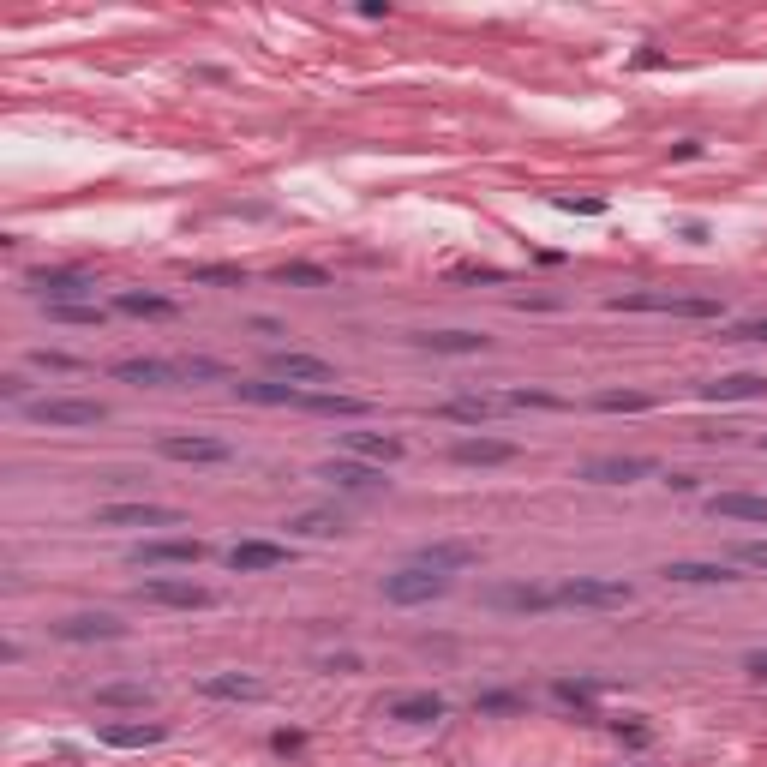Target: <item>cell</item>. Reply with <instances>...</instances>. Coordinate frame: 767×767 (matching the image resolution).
<instances>
[{
	"mask_svg": "<svg viewBox=\"0 0 767 767\" xmlns=\"http://www.w3.org/2000/svg\"><path fill=\"white\" fill-rule=\"evenodd\" d=\"M36 366H48V372H84V360H72V354H54V348H42V354H36Z\"/></svg>",
	"mask_w": 767,
	"mask_h": 767,
	"instance_id": "74e56055",
	"label": "cell"
},
{
	"mask_svg": "<svg viewBox=\"0 0 767 767\" xmlns=\"http://www.w3.org/2000/svg\"><path fill=\"white\" fill-rule=\"evenodd\" d=\"M474 708L480 714H522V696L516 690H486V696H474Z\"/></svg>",
	"mask_w": 767,
	"mask_h": 767,
	"instance_id": "e575fe53",
	"label": "cell"
},
{
	"mask_svg": "<svg viewBox=\"0 0 767 767\" xmlns=\"http://www.w3.org/2000/svg\"><path fill=\"white\" fill-rule=\"evenodd\" d=\"M756 396H767V378H762V372H732V378L702 384V402H756Z\"/></svg>",
	"mask_w": 767,
	"mask_h": 767,
	"instance_id": "7402d4cb",
	"label": "cell"
},
{
	"mask_svg": "<svg viewBox=\"0 0 767 767\" xmlns=\"http://www.w3.org/2000/svg\"><path fill=\"white\" fill-rule=\"evenodd\" d=\"M168 738V726H102V744H114V750H144V744H162Z\"/></svg>",
	"mask_w": 767,
	"mask_h": 767,
	"instance_id": "f1b7e54d",
	"label": "cell"
},
{
	"mask_svg": "<svg viewBox=\"0 0 767 767\" xmlns=\"http://www.w3.org/2000/svg\"><path fill=\"white\" fill-rule=\"evenodd\" d=\"M318 480H330L336 492H378V486H390L384 468H378V462H360V456H330V462L318 468Z\"/></svg>",
	"mask_w": 767,
	"mask_h": 767,
	"instance_id": "30bf717a",
	"label": "cell"
},
{
	"mask_svg": "<svg viewBox=\"0 0 767 767\" xmlns=\"http://www.w3.org/2000/svg\"><path fill=\"white\" fill-rule=\"evenodd\" d=\"M24 414L36 426H96L108 408L102 402H84V396H42V402H24Z\"/></svg>",
	"mask_w": 767,
	"mask_h": 767,
	"instance_id": "ba28073f",
	"label": "cell"
},
{
	"mask_svg": "<svg viewBox=\"0 0 767 767\" xmlns=\"http://www.w3.org/2000/svg\"><path fill=\"white\" fill-rule=\"evenodd\" d=\"M414 342H420V348H432V354H480V348H486V336H480V330H420Z\"/></svg>",
	"mask_w": 767,
	"mask_h": 767,
	"instance_id": "484cf974",
	"label": "cell"
},
{
	"mask_svg": "<svg viewBox=\"0 0 767 767\" xmlns=\"http://www.w3.org/2000/svg\"><path fill=\"white\" fill-rule=\"evenodd\" d=\"M288 564V546H276V540H240V546H228V570L234 576H258V570H282Z\"/></svg>",
	"mask_w": 767,
	"mask_h": 767,
	"instance_id": "9a60e30c",
	"label": "cell"
},
{
	"mask_svg": "<svg viewBox=\"0 0 767 767\" xmlns=\"http://www.w3.org/2000/svg\"><path fill=\"white\" fill-rule=\"evenodd\" d=\"M198 696H210V702H264L270 684L252 678V672H210V678H198Z\"/></svg>",
	"mask_w": 767,
	"mask_h": 767,
	"instance_id": "5bb4252c",
	"label": "cell"
},
{
	"mask_svg": "<svg viewBox=\"0 0 767 767\" xmlns=\"http://www.w3.org/2000/svg\"><path fill=\"white\" fill-rule=\"evenodd\" d=\"M204 552H210L204 540H192V534H168V540H138V546H132V564H138V570H174V564L192 570Z\"/></svg>",
	"mask_w": 767,
	"mask_h": 767,
	"instance_id": "5b68a950",
	"label": "cell"
},
{
	"mask_svg": "<svg viewBox=\"0 0 767 767\" xmlns=\"http://www.w3.org/2000/svg\"><path fill=\"white\" fill-rule=\"evenodd\" d=\"M390 720H402V726H438V720H444V696H432V690L396 696V702H390Z\"/></svg>",
	"mask_w": 767,
	"mask_h": 767,
	"instance_id": "d4e9b609",
	"label": "cell"
},
{
	"mask_svg": "<svg viewBox=\"0 0 767 767\" xmlns=\"http://www.w3.org/2000/svg\"><path fill=\"white\" fill-rule=\"evenodd\" d=\"M54 636H60V642H120V636H126V624H120V618H108V612H78V618H60V624H54Z\"/></svg>",
	"mask_w": 767,
	"mask_h": 767,
	"instance_id": "2e32d148",
	"label": "cell"
},
{
	"mask_svg": "<svg viewBox=\"0 0 767 767\" xmlns=\"http://www.w3.org/2000/svg\"><path fill=\"white\" fill-rule=\"evenodd\" d=\"M498 408H510V402H504V396H492V390H462V396L438 402V414H444V420H462V426H486Z\"/></svg>",
	"mask_w": 767,
	"mask_h": 767,
	"instance_id": "e0dca14e",
	"label": "cell"
},
{
	"mask_svg": "<svg viewBox=\"0 0 767 767\" xmlns=\"http://www.w3.org/2000/svg\"><path fill=\"white\" fill-rule=\"evenodd\" d=\"M48 318H60V324H102V306H48Z\"/></svg>",
	"mask_w": 767,
	"mask_h": 767,
	"instance_id": "d590c367",
	"label": "cell"
},
{
	"mask_svg": "<svg viewBox=\"0 0 767 767\" xmlns=\"http://www.w3.org/2000/svg\"><path fill=\"white\" fill-rule=\"evenodd\" d=\"M612 312H666V318H720V300H702V294H618Z\"/></svg>",
	"mask_w": 767,
	"mask_h": 767,
	"instance_id": "7a4b0ae2",
	"label": "cell"
},
{
	"mask_svg": "<svg viewBox=\"0 0 767 767\" xmlns=\"http://www.w3.org/2000/svg\"><path fill=\"white\" fill-rule=\"evenodd\" d=\"M30 294L42 306H78L84 294H96V276L90 270H36L30 276Z\"/></svg>",
	"mask_w": 767,
	"mask_h": 767,
	"instance_id": "52a82bcc",
	"label": "cell"
},
{
	"mask_svg": "<svg viewBox=\"0 0 767 767\" xmlns=\"http://www.w3.org/2000/svg\"><path fill=\"white\" fill-rule=\"evenodd\" d=\"M114 378L120 384H180V360H114Z\"/></svg>",
	"mask_w": 767,
	"mask_h": 767,
	"instance_id": "603a6c76",
	"label": "cell"
},
{
	"mask_svg": "<svg viewBox=\"0 0 767 767\" xmlns=\"http://www.w3.org/2000/svg\"><path fill=\"white\" fill-rule=\"evenodd\" d=\"M594 690H600V684H582V678H558V684H552V696H558V702H570V708H588V702H594Z\"/></svg>",
	"mask_w": 767,
	"mask_h": 767,
	"instance_id": "836d02e7",
	"label": "cell"
},
{
	"mask_svg": "<svg viewBox=\"0 0 767 767\" xmlns=\"http://www.w3.org/2000/svg\"><path fill=\"white\" fill-rule=\"evenodd\" d=\"M648 474H654V456H594V462H582L588 486H630V480H648Z\"/></svg>",
	"mask_w": 767,
	"mask_h": 767,
	"instance_id": "7c38bea8",
	"label": "cell"
},
{
	"mask_svg": "<svg viewBox=\"0 0 767 767\" xmlns=\"http://www.w3.org/2000/svg\"><path fill=\"white\" fill-rule=\"evenodd\" d=\"M660 576H666V582H684V588H714V582H732V570H726V564H708V558H678V564H666Z\"/></svg>",
	"mask_w": 767,
	"mask_h": 767,
	"instance_id": "cb8c5ba5",
	"label": "cell"
},
{
	"mask_svg": "<svg viewBox=\"0 0 767 767\" xmlns=\"http://www.w3.org/2000/svg\"><path fill=\"white\" fill-rule=\"evenodd\" d=\"M462 468H498V462H516V444L510 438H456L450 450Z\"/></svg>",
	"mask_w": 767,
	"mask_h": 767,
	"instance_id": "d6986e66",
	"label": "cell"
},
{
	"mask_svg": "<svg viewBox=\"0 0 767 767\" xmlns=\"http://www.w3.org/2000/svg\"><path fill=\"white\" fill-rule=\"evenodd\" d=\"M348 522L336 516V510H300V516H288V534H300V540H336Z\"/></svg>",
	"mask_w": 767,
	"mask_h": 767,
	"instance_id": "4316f807",
	"label": "cell"
},
{
	"mask_svg": "<svg viewBox=\"0 0 767 767\" xmlns=\"http://www.w3.org/2000/svg\"><path fill=\"white\" fill-rule=\"evenodd\" d=\"M732 342H767V318H750V324H738V330H732Z\"/></svg>",
	"mask_w": 767,
	"mask_h": 767,
	"instance_id": "f35d334b",
	"label": "cell"
},
{
	"mask_svg": "<svg viewBox=\"0 0 767 767\" xmlns=\"http://www.w3.org/2000/svg\"><path fill=\"white\" fill-rule=\"evenodd\" d=\"M114 306H120V312H132V318H174V312H180L168 294H138V288L114 294Z\"/></svg>",
	"mask_w": 767,
	"mask_h": 767,
	"instance_id": "83f0119b",
	"label": "cell"
},
{
	"mask_svg": "<svg viewBox=\"0 0 767 767\" xmlns=\"http://www.w3.org/2000/svg\"><path fill=\"white\" fill-rule=\"evenodd\" d=\"M156 456H168V462H228L234 450L222 438H210V432H162Z\"/></svg>",
	"mask_w": 767,
	"mask_h": 767,
	"instance_id": "9c48e42d",
	"label": "cell"
},
{
	"mask_svg": "<svg viewBox=\"0 0 767 767\" xmlns=\"http://www.w3.org/2000/svg\"><path fill=\"white\" fill-rule=\"evenodd\" d=\"M552 594H558V606H588V612H618V606L636 600V588L618 582V576H570Z\"/></svg>",
	"mask_w": 767,
	"mask_h": 767,
	"instance_id": "6da1fadb",
	"label": "cell"
},
{
	"mask_svg": "<svg viewBox=\"0 0 767 767\" xmlns=\"http://www.w3.org/2000/svg\"><path fill=\"white\" fill-rule=\"evenodd\" d=\"M216 378H228L216 360H204V354H192V360H180V384H216Z\"/></svg>",
	"mask_w": 767,
	"mask_h": 767,
	"instance_id": "d6a6232c",
	"label": "cell"
},
{
	"mask_svg": "<svg viewBox=\"0 0 767 767\" xmlns=\"http://www.w3.org/2000/svg\"><path fill=\"white\" fill-rule=\"evenodd\" d=\"M594 408H606V414H642L648 396L642 390H606V396H594Z\"/></svg>",
	"mask_w": 767,
	"mask_h": 767,
	"instance_id": "1f68e13d",
	"label": "cell"
},
{
	"mask_svg": "<svg viewBox=\"0 0 767 767\" xmlns=\"http://www.w3.org/2000/svg\"><path fill=\"white\" fill-rule=\"evenodd\" d=\"M138 600H144V606H174V612H198V606H210L216 594H210L204 582H192V576H144V582H138Z\"/></svg>",
	"mask_w": 767,
	"mask_h": 767,
	"instance_id": "277c9868",
	"label": "cell"
},
{
	"mask_svg": "<svg viewBox=\"0 0 767 767\" xmlns=\"http://www.w3.org/2000/svg\"><path fill=\"white\" fill-rule=\"evenodd\" d=\"M156 690L150 684H102L96 690V708H150Z\"/></svg>",
	"mask_w": 767,
	"mask_h": 767,
	"instance_id": "f546056e",
	"label": "cell"
},
{
	"mask_svg": "<svg viewBox=\"0 0 767 767\" xmlns=\"http://www.w3.org/2000/svg\"><path fill=\"white\" fill-rule=\"evenodd\" d=\"M738 558H744L750 570H767V540H750V546H738Z\"/></svg>",
	"mask_w": 767,
	"mask_h": 767,
	"instance_id": "ab89813d",
	"label": "cell"
},
{
	"mask_svg": "<svg viewBox=\"0 0 767 767\" xmlns=\"http://www.w3.org/2000/svg\"><path fill=\"white\" fill-rule=\"evenodd\" d=\"M708 516H720V522H767V498L762 492H714Z\"/></svg>",
	"mask_w": 767,
	"mask_h": 767,
	"instance_id": "44dd1931",
	"label": "cell"
},
{
	"mask_svg": "<svg viewBox=\"0 0 767 767\" xmlns=\"http://www.w3.org/2000/svg\"><path fill=\"white\" fill-rule=\"evenodd\" d=\"M762 444H767V438H762Z\"/></svg>",
	"mask_w": 767,
	"mask_h": 767,
	"instance_id": "f6af8a7d",
	"label": "cell"
},
{
	"mask_svg": "<svg viewBox=\"0 0 767 767\" xmlns=\"http://www.w3.org/2000/svg\"><path fill=\"white\" fill-rule=\"evenodd\" d=\"M414 564L420 570H438V576H456V570H474L480 564V546H468V540H426L414 552Z\"/></svg>",
	"mask_w": 767,
	"mask_h": 767,
	"instance_id": "4fadbf2b",
	"label": "cell"
},
{
	"mask_svg": "<svg viewBox=\"0 0 767 767\" xmlns=\"http://www.w3.org/2000/svg\"><path fill=\"white\" fill-rule=\"evenodd\" d=\"M486 606H498V612H546V606H558V594L534 588V582H516V588H486Z\"/></svg>",
	"mask_w": 767,
	"mask_h": 767,
	"instance_id": "ffe728a7",
	"label": "cell"
},
{
	"mask_svg": "<svg viewBox=\"0 0 767 767\" xmlns=\"http://www.w3.org/2000/svg\"><path fill=\"white\" fill-rule=\"evenodd\" d=\"M96 528H180V510H168V504H102Z\"/></svg>",
	"mask_w": 767,
	"mask_h": 767,
	"instance_id": "8fae6325",
	"label": "cell"
},
{
	"mask_svg": "<svg viewBox=\"0 0 767 767\" xmlns=\"http://www.w3.org/2000/svg\"><path fill=\"white\" fill-rule=\"evenodd\" d=\"M270 378H282V384H300V390H330V384H336V366H330L324 354L276 348V354H270Z\"/></svg>",
	"mask_w": 767,
	"mask_h": 767,
	"instance_id": "3957f363",
	"label": "cell"
},
{
	"mask_svg": "<svg viewBox=\"0 0 767 767\" xmlns=\"http://www.w3.org/2000/svg\"><path fill=\"white\" fill-rule=\"evenodd\" d=\"M0 396L6 402H24V378H0Z\"/></svg>",
	"mask_w": 767,
	"mask_h": 767,
	"instance_id": "ee69618b",
	"label": "cell"
},
{
	"mask_svg": "<svg viewBox=\"0 0 767 767\" xmlns=\"http://www.w3.org/2000/svg\"><path fill=\"white\" fill-rule=\"evenodd\" d=\"M342 450H348V456H360V462H378V468L408 456V444H402L396 432H342Z\"/></svg>",
	"mask_w": 767,
	"mask_h": 767,
	"instance_id": "ac0fdd59",
	"label": "cell"
},
{
	"mask_svg": "<svg viewBox=\"0 0 767 767\" xmlns=\"http://www.w3.org/2000/svg\"><path fill=\"white\" fill-rule=\"evenodd\" d=\"M324 672H360V660H354V654H330Z\"/></svg>",
	"mask_w": 767,
	"mask_h": 767,
	"instance_id": "7bdbcfd3",
	"label": "cell"
},
{
	"mask_svg": "<svg viewBox=\"0 0 767 767\" xmlns=\"http://www.w3.org/2000/svg\"><path fill=\"white\" fill-rule=\"evenodd\" d=\"M192 282H246V270H234V264H198Z\"/></svg>",
	"mask_w": 767,
	"mask_h": 767,
	"instance_id": "8d00e7d4",
	"label": "cell"
},
{
	"mask_svg": "<svg viewBox=\"0 0 767 767\" xmlns=\"http://www.w3.org/2000/svg\"><path fill=\"white\" fill-rule=\"evenodd\" d=\"M276 282H294V288H330V270H318V264H282Z\"/></svg>",
	"mask_w": 767,
	"mask_h": 767,
	"instance_id": "4dcf8cb0",
	"label": "cell"
},
{
	"mask_svg": "<svg viewBox=\"0 0 767 767\" xmlns=\"http://www.w3.org/2000/svg\"><path fill=\"white\" fill-rule=\"evenodd\" d=\"M444 594H450V576L420 570V564H408V570L384 576V600H390V606H426V600H444Z\"/></svg>",
	"mask_w": 767,
	"mask_h": 767,
	"instance_id": "8992f818",
	"label": "cell"
},
{
	"mask_svg": "<svg viewBox=\"0 0 767 767\" xmlns=\"http://www.w3.org/2000/svg\"><path fill=\"white\" fill-rule=\"evenodd\" d=\"M558 210H582V216H600L606 204H600V198H558Z\"/></svg>",
	"mask_w": 767,
	"mask_h": 767,
	"instance_id": "60d3db41",
	"label": "cell"
},
{
	"mask_svg": "<svg viewBox=\"0 0 767 767\" xmlns=\"http://www.w3.org/2000/svg\"><path fill=\"white\" fill-rule=\"evenodd\" d=\"M744 672H750V678H762V684H767V654H762V648H756V654H744Z\"/></svg>",
	"mask_w": 767,
	"mask_h": 767,
	"instance_id": "b9f144b4",
	"label": "cell"
}]
</instances>
